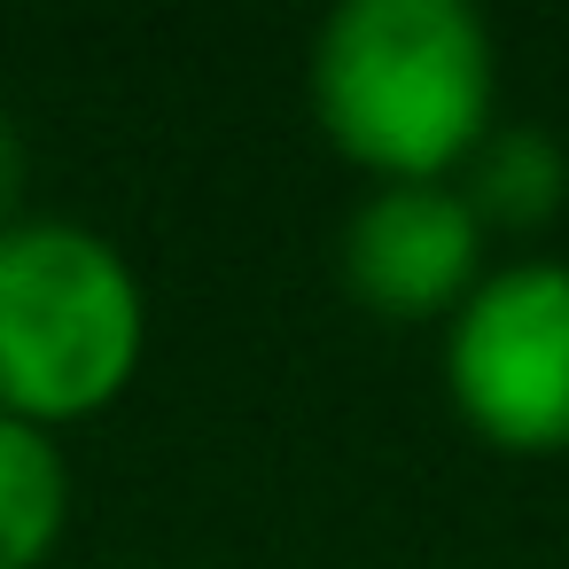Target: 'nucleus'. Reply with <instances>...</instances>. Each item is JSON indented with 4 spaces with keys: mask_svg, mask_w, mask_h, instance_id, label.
Here are the masks:
<instances>
[{
    "mask_svg": "<svg viewBox=\"0 0 569 569\" xmlns=\"http://www.w3.org/2000/svg\"><path fill=\"white\" fill-rule=\"evenodd\" d=\"M305 94L375 188L452 180L499 126V48L468 0H343L312 32Z\"/></svg>",
    "mask_w": 569,
    "mask_h": 569,
    "instance_id": "f257e3e1",
    "label": "nucleus"
},
{
    "mask_svg": "<svg viewBox=\"0 0 569 569\" xmlns=\"http://www.w3.org/2000/svg\"><path fill=\"white\" fill-rule=\"evenodd\" d=\"M149 359V289L133 258L79 219L0 227V413L24 429L94 421Z\"/></svg>",
    "mask_w": 569,
    "mask_h": 569,
    "instance_id": "f03ea898",
    "label": "nucleus"
},
{
    "mask_svg": "<svg viewBox=\"0 0 569 569\" xmlns=\"http://www.w3.org/2000/svg\"><path fill=\"white\" fill-rule=\"evenodd\" d=\"M452 413L515 460L569 452V266L507 258L445 320Z\"/></svg>",
    "mask_w": 569,
    "mask_h": 569,
    "instance_id": "7ed1b4c3",
    "label": "nucleus"
},
{
    "mask_svg": "<svg viewBox=\"0 0 569 569\" xmlns=\"http://www.w3.org/2000/svg\"><path fill=\"white\" fill-rule=\"evenodd\" d=\"M491 234L476 227L468 196L452 180H398L367 188L336 234V273L375 320H452L483 266Z\"/></svg>",
    "mask_w": 569,
    "mask_h": 569,
    "instance_id": "20e7f679",
    "label": "nucleus"
},
{
    "mask_svg": "<svg viewBox=\"0 0 569 569\" xmlns=\"http://www.w3.org/2000/svg\"><path fill=\"white\" fill-rule=\"evenodd\" d=\"M452 188L468 196L483 234H538L569 203V149L546 126H507L499 118L476 141V157L452 172Z\"/></svg>",
    "mask_w": 569,
    "mask_h": 569,
    "instance_id": "39448f33",
    "label": "nucleus"
},
{
    "mask_svg": "<svg viewBox=\"0 0 569 569\" xmlns=\"http://www.w3.org/2000/svg\"><path fill=\"white\" fill-rule=\"evenodd\" d=\"M71 522V460L48 429L0 413V569H40Z\"/></svg>",
    "mask_w": 569,
    "mask_h": 569,
    "instance_id": "423d86ee",
    "label": "nucleus"
},
{
    "mask_svg": "<svg viewBox=\"0 0 569 569\" xmlns=\"http://www.w3.org/2000/svg\"><path fill=\"white\" fill-rule=\"evenodd\" d=\"M24 180H32V157H24V133H17V118L0 110V227L9 219H24L17 203H24Z\"/></svg>",
    "mask_w": 569,
    "mask_h": 569,
    "instance_id": "0eeeda50",
    "label": "nucleus"
}]
</instances>
